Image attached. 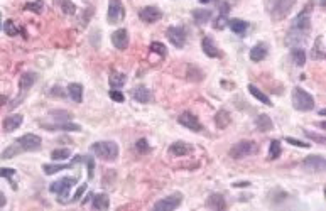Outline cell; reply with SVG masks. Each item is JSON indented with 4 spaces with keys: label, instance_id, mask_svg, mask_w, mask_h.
<instances>
[{
    "label": "cell",
    "instance_id": "1",
    "mask_svg": "<svg viewBox=\"0 0 326 211\" xmlns=\"http://www.w3.org/2000/svg\"><path fill=\"white\" fill-rule=\"evenodd\" d=\"M41 146H42L41 137L36 135V133H26V135L14 140L7 149H3L0 152V159H12V157L19 156L22 152H34V150L41 149Z\"/></svg>",
    "mask_w": 326,
    "mask_h": 211
},
{
    "label": "cell",
    "instance_id": "2",
    "mask_svg": "<svg viewBox=\"0 0 326 211\" xmlns=\"http://www.w3.org/2000/svg\"><path fill=\"white\" fill-rule=\"evenodd\" d=\"M90 150L95 157L107 161V162H113L119 157V146L113 140H100V142L91 144Z\"/></svg>",
    "mask_w": 326,
    "mask_h": 211
},
{
    "label": "cell",
    "instance_id": "3",
    "mask_svg": "<svg viewBox=\"0 0 326 211\" xmlns=\"http://www.w3.org/2000/svg\"><path fill=\"white\" fill-rule=\"evenodd\" d=\"M296 2L297 0H264V7L272 20H282Z\"/></svg>",
    "mask_w": 326,
    "mask_h": 211
},
{
    "label": "cell",
    "instance_id": "4",
    "mask_svg": "<svg viewBox=\"0 0 326 211\" xmlns=\"http://www.w3.org/2000/svg\"><path fill=\"white\" fill-rule=\"evenodd\" d=\"M314 98L303 88H294L292 90V107L299 112H311L314 108Z\"/></svg>",
    "mask_w": 326,
    "mask_h": 211
},
{
    "label": "cell",
    "instance_id": "5",
    "mask_svg": "<svg viewBox=\"0 0 326 211\" xmlns=\"http://www.w3.org/2000/svg\"><path fill=\"white\" fill-rule=\"evenodd\" d=\"M36 80H37L36 73H24V75L20 76V78H19V97L14 98V101L9 105L10 110H12V108H16V107H19V105L22 103L24 98H26L27 93H29V90L34 86Z\"/></svg>",
    "mask_w": 326,
    "mask_h": 211
},
{
    "label": "cell",
    "instance_id": "6",
    "mask_svg": "<svg viewBox=\"0 0 326 211\" xmlns=\"http://www.w3.org/2000/svg\"><path fill=\"white\" fill-rule=\"evenodd\" d=\"M76 184V178H61L58 181L51 182L49 184V193L59 196V201L61 203H68V195L71 191V188Z\"/></svg>",
    "mask_w": 326,
    "mask_h": 211
},
{
    "label": "cell",
    "instance_id": "7",
    "mask_svg": "<svg viewBox=\"0 0 326 211\" xmlns=\"http://www.w3.org/2000/svg\"><path fill=\"white\" fill-rule=\"evenodd\" d=\"M255 150H257L255 142H252V140H240V142H237L235 146H232V149H230L228 154L232 159H243V157H247V156H252Z\"/></svg>",
    "mask_w": 326,
    "mask_h": 211
},
{
    "label": "cell",
    "instance_id": "8",
    "mask_svg": "<svg viewBox=\"0 0 326 211\" xmlns=\"http://www.w3.org/2000/svg\"><path fill=\"white\" fill-rule=\"evenodd\" d=\"M291 29L301 31V32H306V34L309 32V29H311V3H308V5L297 14Z\"/></svg>",
    "mask_w": 326,
    "mask_h": 211
},
{
    "label": "cell",
    "instance_id": "9",
    "mask_svg": "<svg viewBox=\"0 0 326 211\" xmlns=\"http://www.w3.org/2000/svg\"><path fill=\"white\" fill-rule=\"evenodd\" d=\"M166 36H168V39H169V42H171L172 46H176L178 49H181V48H184L186 39H188L186 27H183V26H171V27H168V31H166Z\"/></svg>",
    "mask_w": 326,
    "mask_h": 211
},
{
    "label": "cell",
    "instance_id": "10",
    "mask_svg": "<svg viewBox=\"0 0 326 211\" xmlns=\"http://www.w3.org/2000/svg\"><path fill=\"white\" fill-rule=\"evenodd\" d=\"M181 203H183V195L181 193H174V195L159 199V201L154 205V210L155 211H174L181 206Z\"/></svg>",
    "mask_w": 326,
    "mask_h": 211
},
{
    "label": "cell",
    "instance_id": "11",
    "mask_svg": "<svg viewBox=\"0 0 326 211\" xmlns=\"http://www.w3.org/2000/svg\"><path fill=\"white\" fill-rule=\"evenodd\" d=\"M125 17V9L120 0H110L108 10H107V22L108 24H119Z\"/></svg>",
    "mask_w": 326,
    "mask_h": 211
},
{
    "label": "cell",
    "instance_id": "12",
    "mask_svg": "<svg viewBox=\"0 0 326 211\" xmlns=\"http://www.w3.org/2000/svg\"><path fill=\"white\" fill-rule=\"evenodd\" d=\"M139 17L145 24H154L162 19V10L157 5H147L139 10Z\"/></svg>",
    "mask_w": 326,
    "mask_h": 211
},
{
    "label": "cell",
    "instance_id": "13",
    "mask_svg": "<svg viewBox=\"0 0 326 211\" xmlns=\"http://www.w3.org/2000/svg\"><path fill=\"white\" fill-rule=\"evenodd\" d=\"M178 122L181 124L183 127H186V129L193 130V132H201L203 130V125L200 124V120H198V117L194 114H191V112H184L178 117Z\"/></svg>",
    "mask_w": 326,
    "mask_h": 211
},
{
    "label": "cell",
    "instance_id": "14",
    "mask_svg": "<svg viewBox=\"0 0 326 211\" xmlns=\"http://www.w3.org/2000/svg\"><path fill=\"white\" fill-rule=\"evenodd\" d=\"M303 167L306 169V171L323 172L326 169V159L323 156H309L303 161Z\"/></svg>",
    "mask_w": 326,
    "mask_h": 211
},
{
    "label": "cell",
    "instance_id": "15",
    "mask_svg": "<svg viewBox=\"0 0 326 211\" xmlns=\"http://www.w3.org/2000/svg\"><path fill=\"white\" fill-rule=\"evenodd\" d=\"M217 5H218V17L217 20H215L213 27L215 29H220L222 31L223 27L226 26V22H228V10H230V3L225 2V0H217Z\"/></svg>",
    "mask_w": 326,
    "mask_h": 211
},
{
    "label": "cell",
    "instance_id": "16",
    "mask_svg": "<svg viewBox=\"0 0 326 211\" xmlns=\"http://www.w3.org/2000/svg\"><path fill=\"white\" fill-rule=\"evenodd\" d=\"M129 32L127 29H117L115 32L112 34V44L115 46L119 51H125L129 48Z\"/></svg>",
    "mask_w": 326,
    "mask_h": 211
},
{
    "label": "cell",
    "instance_id": "17",
    "mask_svg": "<svg viewBox=\"0 0 326 211\" xmlns=\"http://www.w3.org/2000/svg\"><path fill=\"white\" fill-rule=\"evenodd\" d=\"M308 39V34L306 32H301V31H294L291 29L286 36V44L291 46V48H301V46L306 42Z\"/></svg>",
    "mask_w": 326,
    "mask_h": 211
},
{
    "label": "cell",
    "instance_id": "18",
    "mask_svg": "<svg viewBox=\"0 0 326 211\" xmlns=\"http://www.w3.org/2000/svg\"><path fill=\"white\" fill-rule=\"evenodd\" d=\"M191 152H193V146H189L188 142H183V140H178V142L171 144V147H169V154L174 157H184Z\"/></svg>",
    "mask_w": 326,
    "mask_h": 211
},
{
    "label": "cell",
    "instance_id": "19",
    "mask_svg": "<svg viewBox=\"0 0 326 211\" xmlns=\"http://www.w3.org/2000/svg\"><path fill=\"white\" fill-rule=\"evenodd\" d=\"M201 49H203V52L208 56V58H220V56H222L218 46L215 44V41L208 36L201 39Z\"/></svg>",
    "mask_w": 326,
    "mask_h": 211
},
{
    "label": "cell",
    "instance_id": "20",
    "mask_svg": "<svg viewBox=\"0 0 326 211\" xmlns=\"http://www.w3.org/2000/svg\"><path fill=\"white\" fill-rule=\"evenodd\" d=\"M22 122H24L22 115H19V114L9 115V117L3 118V124H2L3 125V132H7V133L14 132V130H17L20 125H22Z\"/></svg>",
    "mask_w": 326,
    "mask_h": 211
},
{
    "label": "cell",
    "instance_id": "21",
    "mask_svg": "<svg viewBox=\"0 0 326 211\" xmlns=\"http://www.w3.org/2000/svg\"><path fill=\"white\" fill-rule=\"evenodd\" d=\"M49 132H56V130H65V132H81V127L73 122H65V124H41Z\"/></svg>",
    "mask_w": 326,
    "mask_h": 211
},
{
    "label": "cell",
    "instance_id": "22",
    "mask_svg": "<svg viewBox=\"0 0 326 211\" xmlns=\"http://www.w3.org/2000/svg\"><path fill=\"white\" fill-rule=\"evenodd\" d=\"M311 58L314 61H323L326 58V49H325V37L323 36H318L316 41L313 44V49H311Z\"/></svg>",
    "mask_w": 326,
    "mask_h": 211
},
{
    "label": "cell",
    "instance_id": "23",
    "mask_svg": "<svg viewBox=\"0 0 326 211\" xmlns=\"http://www.w3.org/2000/svg\"><path fill=\"white\" fill-rule=\"evenodd\" d=\"M132 98L139 103H149L152 100V93L149 88H145L144 84H139L132 90Z\"/></svg>",
    "mask_w": 326,
    "mask_h": 211
},
{
    "label": "cell",
    "instance_id": "24",
    "mask_svg": "<svg viewBox=\"0 0 326 211\" xmlns=\"http://www.w3.org/2000/svg\"><path fill=\"white\" fill-rule=\"evenodd\" d=\"M267 52H269L267 44H265V42H257V44L250 49V59H252L254 63H258L267 58Z\"/></svg>",
    "mask_w": 326,
    "mask_h": 211
},
{
    "label": "cell",
    "instance_id": "25",
    "mask_svg": "<svg viewBox=\"0 0 326 211\" xmlns=\"http://www.w3.org/2000/svg\"><path fill=\"white\" fill-rule=\"evenodd\" d=\"M206 206L215 211H222V210H226V201L225 198H223V195L213 193V195H210V198L206 199Z\"/></svg>",
    "mask_w": 326,
    "mask_h": 211
},
{
    "label": "cell",
    "instance_id": "26",
    "mask_svg": "<svg viewBox=\"0 0 326 211\" xmlns=\"http://www.w3.org/2000/svg\"><path fill=\"white\" fill-rule=\"evenodd\" d=\"M226 26H228L230 29H232L233 32L237 34V36H245L247 29H249V24H247L245 20H242V19H228Z\"/></svg>",
    "mask_w": 326,
    "mask_h": 211
},
{
    "label": "cell",
    "instance_id": "27",
    "mask_svg": "<svg viewBox=\"0 0 326 211\" xmlns=\"http://www.w3.org/2000/svg\"><path fill=\"white\" fill-rule=\"evenodd\" d=\"M191 16H193L194 22L203 26V24H206L208 20L213 17V12H211V9H194L193 12H191Z\"/></svg>",
    "mask_w": 326,
    "mask_h": 211
},
{
    "label": "cell",
    "instance_id": "28",
    "mask_svg": "<svg viewBox=\"0 0 326 211\" xmlns=\"http://www.w3.org/2000/svg\"><path fill=\"white\" fill-rule=\"evenodd\" d=\"M48 115L52 120V124H65V122H71L73 118V115L66 110H51Z\"/></svg>",
    "mask_w": 326,
    "mask_h": 211
},
{
    "label": "cell",
    "instance_id": "29",
    "mask_svg": "<svg viewBox=\"0 0 326 211\" xmlns=\"http://www.w3.org/2000/svg\"><path fill=\"white\" fill-rule=\"evenodd\" d=\"M91 206H93L95 210H108L110 206V199L108 196L105 195V193H100V195H93L91 196Z\"/></svg>",
    "mask_w": 326,
    "mask_h": 211
},
{
    "label": "cell",
    "instance_id": "30",
    "mask_svg": "<svg viewBox=\"0 0 326 211\" xmlns=\"http://www.w3.org/2000/svg\"><path fill=\"white\" fill-rule=\"evenodd\" d=\"M68 95L74 103H81V100H83V84L69 83L68 84Z\"/></svg>",
    "mask_w": 326,
    "mask_h": 211
},
{
    "label": "cell",
    "instance_id": "31",
    "mask_svg": "<svg viewBox=\"0 0 326 211\" xmlns=\"http://www.w3.org/2000/svg\"><path fill=\"white\" fill-rule=\"evenodd\" d=\"M255 127H257V130H260V132H269V130L274 129V124H272L269 115L260 114L257 118H255Z\"/></svg>",
    "mask_w": 326,
    "mask_h": 211
},
{
    "label": "cell",
    "instance_id": "32",
    "mask_svg": "<svg viewBox=\"0 0 326 211\" xmlns=\"http://www.w3.org/2000/svg\"><path fill=\"white\" fill-rule=\"evenodd\" d=\"M108 83L112 88H122L123 84L127 83V75H123V73H119V71H112L108 76Z\"/></svg>",
    "mask_w": 326,
    "mask_h": 211
},
{
    "label": "cell",
    "instance_id": "33",
    "mask_svg": "<svg viewBox=\"0 0 326 211\" xmlns=\"http://www.w3.org/2000/svg\"><path fill=\"white\" fill-rule=\"evenodd\" d=\"M247 88H249L250 95H252V97L255 98V100L262 101V103H264V105H267V107H272V101H271V98H269L265 93H262V91L258 90V88L255 86V84H249V86H247Z\"/></svg>",
    "mask_w": 326,
    "mask_h": 211
},
{
    "label": "cell",
    "instance_id": "34",
    "mask_svg": "<svg viewBox=\"0 0 326 211\" xmlns=\"http://www.w3.org/2000/svg\"><path fill=\"white\" fill-rule=\"evenodd\" d=\"M73 166H74L73 161L69 164H44V166H42V171H44L48 176H52V174H56V172L65 171V169H69Z\"/></svg>",
    "mask_w": 326,
    "mask_h": 211
},
{
    "label": "cell",
    "instance_id": "35",
    "mask_svg": "<svg viewBox=\"0 0 326 211\" xmlns=\"http://www.w3.org/2000/svg\"><path fill=\"white\" fill-rule=\"evenodd\" d=\"M232 122V117L226 110H220L217 115H215V124H217L218 129H226Z\"/></svg>",
    "mask_w": 326,
    "mask_h": 211
},
{
    "label": "cell",
    "instance_id": "36",
    "mask_svg": "<svg viewBox=\"0 0 326 211\" xmlns=\"http://www.w3.org/2000/svg\"><path fill=\"white\" fill-rule=\"evenodd\" d=\"M186 75H188V80H191V81H201V80L205 78L203 71H201L200 68H196L194 65H189L186 69Z\"/></svg>",
    "mask_w": 326,
    "mask_h": 211
},
{
    "label": "cell",
    "instance_id": "37",
    "mask_svg": "<svg viewBox=\"0 0 326 211\" xmlns=\"http://www.w3.org/2000/svg\"><path fill=\"white\" fill-rule=\"evenodd\" d=\"M291 58H292V61L296 66H304V63H306V54H304V51L301 48H292Z\"/></svg>",
    "mask_w": 326,
    "mask_h": 211
},
{
    "label": "cell",
    "instance_id": "38",
    "mask_svg": "<svg viewBox=\"0 0 326 211\" xmlns=\"http://www.w3.org/2000/svg\"><path fill=\"white\" fill-rule=\"evenodd\" d=\"M282 154V147L279 140H272L271 147H269V161H275L279 159V156Z\"/></svg>",
    "mask_w": 326,
    "mask_h": 211
},
{
    "label": "cell",
    "instance_id": "39",
    "mask_svg": "<svg viewBox=\"0 0 326 211\" xmlns=\"http://www.w3.org/2000/svg\"><path fill=\"white\" fill-rule=\"evenodd\" d=\"M58 5L61 7L63 14H66V16H74L76 14V5L71 0H58Z\"/></svg>",
    "mask_w": 326,
    "mask_h": 211
},
{
    "label": "cell",
    "instance_id": "40",
    "mask_svg": "<svg viewBox=\"0 0 326 211\" xmlns=\"http://www.w3.org/2000/svg\"><path fill=\"white\" fill-rule=\"evenodd\" d=\"M71 157V150L69 149H54L51 152V159L52 161H65V159H69Z\"/></svg>",
    "mask_w": 326,
    "mask_h": 211
},
{
    "label": "cell",
    "instance_id": "41",
    "mask_svg": "<svg viewBox=\"0 0 326 211\" xmlns=\"http://www.w3.org/2000/svg\"><path fill=\"white\" fill-rule=\"evenodd\" d=\"M149 49H151V52H155V54H159L161 58H166L168 56V49H166V46L162 44V42H151V46H149Z\"/></svg>",
    "mask_w": 326,
    "mask_h": 211
},
{
    "label": "cell",
    "instance_id": "42",
    "mask_svg": "<svg viewBox=\"0 0 326 211\" xmlns=\"http://www.w3.org/2000/svg\"><path fill=\"white\" fill-rule=\"evenodd\" d=\"M3 32L7 34V36H10V37H14V36H17L19 34V27L16 26V22L14 20H5L3 22Z\"/></svg>",
    "mask_w": 326,
    "mask_h": 211
},
{
    "label": "cell",
    "instance_id": "43",
    "mask_svg": "<svg viewBox=\"0 0 326 211\" xmlns=\"http://www.w3.org/2000/svg\"><path fill=\"white\" fill-rule=\"evenodd\" d=\"M24 9L31 10V12H36V14H42V10H44V2H42V0L29 2V3H26V5H24Z\"/></svg>",
    "mask_w": 326,
    "mask_h": 211
},
{
    "label": "cell",
    "instance_id": "44",
    "mask_svg": "<svg viewBox=\"0 0 326 211\" xmlns=\"http://www.w3.org/2000/svg\"><path fill=\"white\" fill-rule=\"evenodd\" d=\"M136 150L139 154H147L149 150H151V146H149L147 139H139L136 142Z\"/></svg>",
    "mask_w": 326,
    "mask_h": 211
},
{
    "label": "cell",
    "instance_id": "45",
    "mask_svg": "<svg viewBox=\"0 0 326 211\" xmlns=\"http://www.w3.org/2000/svg\"><path fill=\"white\" fill-rule=\"evenodd\" d=\"M304 135L308 137L309 140H314V142H318V144H323L326 142V139H325V135H320V133H314V132H309V130H304Z\"/></svg>",
    "mask_w": 326,
    "mask_h": 211
},
{
    "label": "cell",
    "instance_id": "46",
    "mask_svg": "<svg viewBox=\"0 0 326 211\" xmlns=\"http://www.w3.org/2000/svg\"><path fill=\"white\" fill-rule=\"evenodd\" d=\"M14 176H16V169H12V167H0V178H7V179H10V182H12Z\"/></svg>",
    "mask_w": 326,
    "mask_h": 211
},
{
    "label": "cell",
    "instance_id": "47",
    "mask_svg": "<svg viewBox=\"0 0 326 211\" xmlns=\"http://www.w3.org/2000/svg\"><path fill=\"white\" fill-rule=\"evenodd\" d=\"M108 95H110V98H112L113 101H117V103H123V101H125V97H123V93H120L119 90H110Z\"/></svg>",
    "mask_w": 326,
    "mask_h": 211
},
{
    "label": "cell",
    "instance_id": "48",
    "mask_svg": "<svg viewBox=\"0 0 326 211\" xmlns=\"http://www.w3.org/2000/svg\"><path fill=\"white\" fill-rule=\"evenodd\" d=\"M286 142L291 144V146H294V147H303V149H308V147H309V144L308 142H301V140L292 139V137H286Z\"/></svg>",
    "mask_w": 326,
    "mask_h": 211
},
{
    "label": "cell",
    "instance_id": "49",
    "mask_svg": "<svg viewBox=\"0 0 326 211\" xmlns=\"http://www.w3.org/2000/svg\"><path fill=\"white\" fill-rule=\"evenodd\" d=\"M88 189V184H83V186H80V188H78V191L74 193V196L71 198V203H76V201H80L81 199V196H83V193L86 191Z\"/></svg>",
    "mask_w": 326,
    "mask_h": 211
},
{
    "label": "cell",
    "instance_id": "50",
    "mask_svg": "<svg viewBox=\"0 0 326 211\" xmlns=\"http://www.w3.org/2000/svg\"><path fill=\"white\" fill-rule=\"evenodd\" d=\"M5 205H7V198H5V195L0 191V208H3Z\"/></svg>",
    "mask_w": 326,
    "mask_h": 211
},
{
    "label": "cell",
    "instance_id": "51",
    "mask_svg": "<svg viewBox=\"0 0 326 211\" xmlns=\"http://www.w3.org/2000/svg\"><path fill=\"white\" fill-rule=\"evenodd\" d=\"M233 186H235V188H247V186H250V182L249 181H245V182H233Z\"/></svg>",
    "mask_w": 326,
    "mask_h": 211
},
{
    "label": "cell",
    "instance_id": "52",
    "mask_svg": "<svg viewBox=\"0 0 326 211\" xmlns=\"http://www.w3.org/2000/svg\"><path fill=\"white\" fill-rule=\"evenodd\" d=\"M7 100H9V98H7L5 95H0V107H3V105L7 103Z\"/></svg>",
    "mask_w": 326,
    "mask_h": 211
},
{
    "label": "cell",
    "instance_id": "53",
    "mask_svg": "<svg viewBox=\"0 0 326 211\" xmlns=\"http://www.w3.org/2000/svg\"><path fill=\"white\" fill-rule=\"evenodd\" d=\"M200 3H208V2H211V0H198Z\"/></svg>",
    "mask_w": 326,
    "mask_h": 211
},
{
    "label": "cell",
    "instance_id": "54",
    "mask_svg": "<svg viewBox=\"0 0 326 211\" xmlns=\"http://www.w3.org/2000/svg\"><path fill=\"white\" fill-rule=\"evenodd\" d=\"M320 5H321V7H325V0H320Z\"/></svg>",
    "mask_w": 326,
    "mask_h": 211
},
{
    "label": "cell",
    "instance_id": "55",
    "mask_svg": "<svg viewBox=\"0 0 326 211\" xmlns=\"http://www.w3.org/2000/svg\"><path fill=\"white\" fill-rule=\"evenodd\" d=\"M0 29H2V14H0Z\"/></svg>",
    "mask_w": 326,
    "mask_h": 211
}]
</instances>
